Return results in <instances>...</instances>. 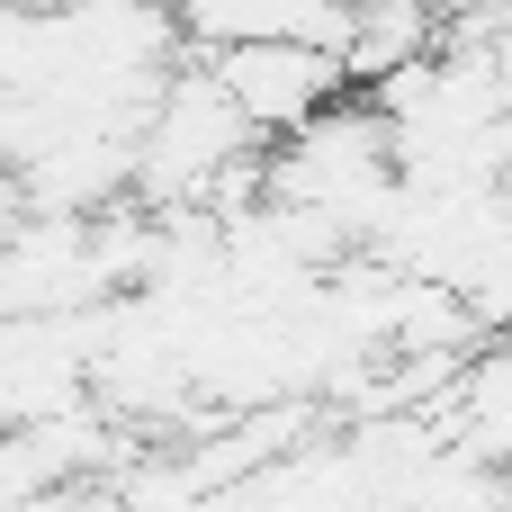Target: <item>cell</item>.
I'll return each instance as SVG.
<instances>
[{
    "instance_id": "obj_4",
    "label": "cell",
    "mask_w": 512,
    "mask_h": 512,
    "mask_svg": "<svg viewBox=\"0 0 512 512\" xmlns=\"http://www.w3.org/2000/svg\"><path fill=\"white\" fill-rule=\"evenodd\" d=\"M171 18L207 54L252 45V36H306V45H333L342 54V36H351V9L342 0H171Z\"/></svg>"
},
{
    "instance_id": "obj_2",
    "label": "cell",
    "mask_w": 512,
    "mask_h": 512,
    "mask_svg": "<svg viewBox=\"0 0 512 512\" xmlns=\"http://www.w3.org/2000/svg\"><path fill=\"white\" fill-rule=\"evenodd\" d=\"M207 72L225 81V99L252 117L261 144L315 126V117L351 90L342 54H333V45H306V36H252V45H225V54H207Z\"/></svg>"
},
{
    "instance_id": "obj_3",
    "label": "cell",
    "mask_w": 512,
    "mask_h": 512,
    "mask_svg": "<svg viewBox=\"0 0 512 512\" xmlns=\"http://www.w3.org/2000/svg\"><path fill=\"white\" fill-rule=\"evenodd\" d=\"M432 423H441V441H450L459 459L512 477V333L495 351H468V360H459V378H450V396H441Z\"/></svg>"
},
{
    "instance_id": "obj_5",
    "label": "cell",
    "mask_w": 512,
    "mask_h": 512,
    "mask_svg": "<svg viewBox=\"0 0 512 512\" xmlns=\"http://www.w3.org/2000/svg\"><path fill=\"white\" fill-rule=\"evenodd\" d=\"M342 9H369V0H342Z\"/></svg>"
},
{
    "instance_id": "obj_1",
    "label": "cell",
    "mask_w": 512,
    "mask_h": 512,
    "mask_svg": "<svg viewBox=\"0 0 512 512\" xmlns=\"http://www.w3.org/2000/svg\"><path fill=\"white\" fill-rule=\"evenodd\" d=\"M270 144L252 135V117L225 99L216 72H171L153 117L135 126V198L144 207H207L234 171H252Z\"/></svg>"
}]
</instances>
